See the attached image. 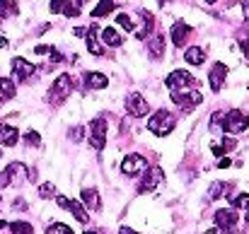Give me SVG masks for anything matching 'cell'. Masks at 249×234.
<instances>
[{
  "label": "cell",
  "instance_id": "5b68a950",
  "mask_svg": "<svg viewBox=\"0 0 249 234\" xmlns=\"http://www.w3.org/2000/svg\"><path fill=\"white\" fill-rule=\"evenodd\" d=\"M237 213H235V208H220L218 213H215V225H218V230L225 234H237Z\"/></svg>",
  "mask_w": 249,
  "mask_h": 234
},
{
  "label": "cell",
  "instance_id": "ab89813d",
  "mask_svg": "<svg viewBox=\"0 0 249 234\" xmlns=\"http://www.w3.org/2000/svg\"><path fill=\"white\" fill-rule=\"evenodd\" d=\"M119 232H121V234H138V232H133V230H128V227H121Z\"/></svg>",
  "mask_w": 249,
  "mask_h": 234
},
{
  "label": "cell",
  "instance_id": "5bb4252c",
  "mask_svg": "<svg viewBox=\"0 0 249 234\" xmlns=\"http://www.w3.org/2000/svg\"><path fill=\"white\" fill-rule=\"evenodd\" d=\"M225 78H228V68L223 63H215L211 68V75H208V82H211V89L213 92H220L223 84H225Z\"/></svg>",
  "mask_w": 249,
  "mask_h": 234
},
{
  "label": "cell",
  "instance_id": "8992f818",
  "mask_svg": "<svg viewBox=\"0 0 249 234\" xmlns=\"http://www.w3.org/2000/svg\"><path fill=\"white\" fill-rule=\"evenodd\" d=\"M126 111H128L133 118H143V116H148L150 104L145 101V97H143L141 92H131V94L126 97Z\"/></svg>",
  "mask_w": 249,
  "mask_h": 234
},
{
  "label": "cell",
  "instance_id": "7402d4cb",
  "mask_svg": "<svg viewBox=\"0 0 249 234\" xmlns=\"http://www.w3.org/2000/svg\"><path fill=\"white\" fill-rule=\"evenodd\" d=\"M83 203H85V208H89V210H99L102 208L99 193L94 188H83Z\"/></svg>",
  "mask_w": 249,
  "mask_h": 234
},
{
  "label": "cell",
  "instance_id": "44dd1931",
  "mask_svg": "<svg viewBox=\"0 0 249 234\" xmlns=\"http://www.w3.org/2000/svg\"><path fill=\"white\" fill-rule=\"evenodd\" d=\"M85 84L87 89H104L109 84V78L102 73H85Z\"/></svg>",
  "mask_w": 249,
  "mask_h": 234
},
{
  "label": "cell",
  "instance_id": "f546056e",
  "mask_svg": "<svg viewBox=\"0 0 249 234\" xmlns=\"http://www.w3.org/2000/svg\"><path fill=\"white\" fill-rule=\"evenodd\" d=\"M46 234H75V232L68 225H63V222H53V225L46 227Z\"/></svg>",
  "mask_w": 249,
  "mask_h": 234
},
{
  "label": "cell",
  "instance_id": "4316f807",
  "mask_svg": "<svg viewBox=\"0 0 249 234\" xmlns=\"http://www.w3.org/2000/svg\"><path fill=\"white\" fill-rule=\"evenodd\" d=\"M83 5H85V0H68L66 7H63V15L66 17H78L80 10H83Z\"/></svg>",
  "mask_w": 249,
  "mask_h": 234
},
{
  "label": "cell",
  "instance_id": "cb8c5ba5",
  "mask_svg": "<svg viewBox=\"0 0 249 234\" xmlns=\"http://www.w3.org/2000/svg\"><path fill=\"white\" fill-rule=\"evenodd\" d=\"M228 193H230V184L215 181V184L211 186V191H208V198H211V201H218L220 196H228Z\"/></svg>",
  "mask_w": 249,
  "mask_h": 234
},
{
  "label": "cell",
  "instance_id": "603a6c76",
  "mask_svg": "<svg viewBox=\"0 0 249 234\" xmlns=\"http://www.w3.org/2000/svg\"><path fill=\"white\" fill-rule=\"evenodd\" d=\"M15 97V82L10 78H0V104Z\"/></svg>",
  "mask_w": 249,
  "mask_h": 234
},
{
  "label": "cell",
  "instance_id": "7a4b0ae2",
  "mask_svg": "<svg viewBox=\"0 0 249 234\" xmlns=\"http://www.w3.org/2000/svg\"><path fill=\"white\" fill-rule=\"evenodd\" d=\"M174 123H177V118H174V114H169V111H158V114H153L150 116V121H148V128L155 133V135H167V133H172L174 131Z\"/></svg>",
  "mask_w": 249,
  "mask_h": 234
},
{
  "label": "cell",
  "instance_id": "f6af8a7d",
  "mask_svg": "<svg viewBox=\"0 0 249 234\" xmlns=\"http://www.w3.org/2000/svg\"><path fill=\"white\" fill-rule=\"evenodd\" d=\"M213 2H218V0H206V5H213Z\"/></svg>",
  "mask_w": 249,
  "mask_h": 234
},
{
  "label": "cell",
  "instance_id": "2e32d148",
  "mask_svg": "<svg viewBox=\"0 0 249 234\" xmlns=\"http://www.w3.org/2000/svg\"><path fill=\"white\" fill-rule=\"evenodd\" d=\"M17 140H19V131L15 126H10V123H0V145L15 148Z\"/></svg>",
  "mask_w": 249,
  "mask_h": 234
},
{
  "label": "cell",
  "instance_id": "ffe728a7",
  "mask_svg": "<svg viewBox=\"0 0 249 234\" xmlns=\"http://www.w3.org/2000/svg\"><path fill=\"white\" fill-rule=\"evenodd\" d=\"M85 41H87V51H89V53H94V56H102V53H104L102 44L97 41V29H94V27H89V29L85 32Z\"/></svg>",
  "mask_w": 249,
  "mask_h": 234
},
{
  "label": "cell",
  "instance_id": "9a60e30c",
  "mask_svg": "<svg viewBox=\"0 0 249 234\" xmlns=\"http://www.w3.org/2000/svg\"><path fill=\"white\" fill-rule=\"evenodd\" d=\"M189 34H191V27H189L186 22H177V24L172 27V32H169V39H172L174 46H184L186 39H189Z\"/></svg>",
  "mask_w": 249,
  "mask_h": 234
},
{
  "label": "cell",
  "instance_id": "6da1fadb",
  "mask_svg": "<svg viewBox=\"0 0 249 234\" xmlns=\"http://www.w3.org/2000/svg\"><path fill=\"white\" fill-rule=\"evenodd\" d=\"M223 131L225 133H232V135H237V133H245L249 126V116L245 111H240V109H232V111H228V114H223Z\"/></svg>",
  "mask_w": 249,
  "mask_h": 234
},
{
  "label": "cell",
  "instance_id": "52a82bcc",
  "mask_svg": "<svg viewBox=\"0 0 249 234\" xmlns=\"http://www.w3.org/2000/svg\"><path fill=\"white\" fill-rule=\"evenodd\" d=\"M89 145L94 150H104L107 145V121L104 118H94L89 123Z\"/></svg>",
  "mask_w": 249,
  "mask_h": 234
},
{
  "label": "cell",
  "instance_id": "8d00e7d4",
  "mask_svg": "<svg viewBox=\"0 0 249 234\" xmlns=\"http://www.w3.org/2000/svg\"><path fill=\"white\" fill-rule=\"evenodd\" d=\"M12 208H15V210H27V203H24L22 198H17V203H15Z\"/></svg>",
  "mask_w": 249,
  "mask_h": 234
},
{
  "label": "cell",
  "instance_id": "b9f144b4",
  "mask_svg": "<svg viewBox=\"0 0 249 234\" xmlns=\"http://www.w3.org/2000/svg\"><path fill=\"white\" fill-rule=\"evenodd\" d=\"M7 46V39H0V49H5Z\"/></svg>",
  "mask_w": 249,
  "mask_h": 234
},
{
  "label": "cell",
  "instance_id": "c3c4849f",
  "mask_svg": "<svg viewBox=\"0 0 249 234\" xmlns=\"http://www.w3.org/2000/svg\"><path fill=\"white\" fill-rule=\"evenodd\" d=\"M0 157H2V150H0Z\"/></svg>",
  "mask_w": 249,
  "mask_h": 234
},
{
  "label": "cell",
  "instance_id": "d6a6232c",
  "mask_svg": "<svg viewBox=\"0 0 249 234\" xmlns=\"http://www.w3.org/2000/svg\"><path fill=\"white\" fill-rule=\"evenodd\" d=\"M53 193H56V186H53L51 181H49V184H41V186H39V196H41V198H51Z\"/></svg>",
  "mask_w": 249,
  "mask_h": 234
},
{
  "label": "cell",
  "instance_id": "836d02e7",
  "mask_svg": "<svg viewBox=\"0 0 249 234\" xmlns=\"http://www.w3.org/2000/svg\"><path fill=\"white\" fill-rule=\"evenodd\" d=\"M232 208H249V193H240L235 201H232Z\"/></svg>",
  "mask_w": 249,
  "mask_h": 234
},
{
  "label": "cell",
  "instance_id": "f1b7e54d",
  "mask_svg": "<svg viewBox=\"0 0 249 234\" xmlns=\"http://www.w3.org/2000/svg\"><path fill=\"white\" fill-rule=\"evenodd\" d=\"M232 148H235V140L225 138V140H223V145H213L211 150H213V155H215V157H220V155H225V152H230Z\"/></svg>",
  "mask_w": 249,
  "mask_h": 234
},
{
  "label": "cell",
  "instance_id": "e575fe53",
  "mask_svg": "<svg viewBox=\"0 0 249 234\" xmlns=\"http://www.w3.org/2000/svg\"><path fill=\"white\" fill-rule=\"evenodd\" d=\"M66 2H68V0H51V5H49V10H51L53 15H58V12H63V7H66Z\"/></svg>",
  "mask_w": 249,
  "mask_h": 234
},
{
  "label": "cell",
  "instance_id": "60d3db41",
  "mask_svg": "<svg viewBox=\"0 0 249 234\" xmlns=\"http://www.w3.org/2000/svg\"><path fill=\"white\" fill-rule=\"evenodd\" d=\"M167 2H172V0H158V5H160V7H165Z\"/></svg>",
  "mask_w": 249,
  "mask_h": 234
},
{
  "label": "cell",
  "instance_id": "74e56055",
  "mask_svg": "<svg viewBox=\"0 0 249 234\" xmlns=\"http://www.w3.org/2000/svg\"><path fill=\"white\" fill-rule=\"evenodd\" d=\"M230 164H232V162H230V159H228V157H225V159H220V162H218V167H220V169H228V167H230Z\"/></svg>",
  "mask_w": 249,
  "mask_h": 234
},
{
  "label": "cell",
  "instance_id": "7dc6e473",
  "mask_svg": "<svg viewBox=\"0 0 249 234\" xmlns=\"http://www.w3.org/2000/svg\"><path fill=\"white\" fill-rule=\"evenodd\" d=\"M242 5H247V7H249V0H242Z\"/></svg>",
  "mask_w": 249,
  "mask_h": 234
},
{
  "label": "cell",
  "instance_id": "484cf974",
  "mask_svg": "<svg viewBox=\"0 0 249 234\" xmlns=\"http://www.w3.org/2000/svg\"><path fill=\"white\" fill-rule=\"evenodd\" d=\"M17 12H19V7H17L15 0H0V19L2 17H15Z\"/></svg>",
  "mask_w": 249,
  "mask_h": 234
},
{
  "label": "cell",
  "instance_id": "ee69618b",
  "mask_svg": "<svg viewBox=\"0 0 249 234\" xmlns=\"http://www.w3.org/2000/svg\"><path fill=\"white\" fill-rule=\"evenodd\" d=\"M245 222L249 225V208H247V215H245Z\"/></svg>",
  "mask_w": 249,
  "mask_h": 234
},
{
  "label": "cell",
  "instance_id": "d590c367",
  "mask_svg": "<svg viewBox=\"0 0 249 234\" xmlns=\"http://www.w3.org/2000/svg\"><path fill=\"white\" fill-rule=\"evenodd\" d=\"M83 135H85L83 126H75V128L71 131V140H75V143H78V140H83Z\"/></svg>",
  "mask_w": 249,
  "mask_h": 234
},
{
  "label": "cell",
  "instance_id": "ba28073f",
  "mask_svg": "<svg viewBox=\"0 0 249 234\" xmlns=\"http://www.w3.org/2000/svg\"><path fill=\"white\" fill-rule=\"evenodd\" d=\"M162 179H165V171H162L160 167H148V169H145V174H143V181H141L138 191H141V193L155 191V188L162 184Z\"/></svg>",
  "mask_w": 249,
  "mask_h": 234
},
{
  "label": "cell",
  "instance_id": "1f68e13d",
  "mask_svg": "<svg viewBox=\"0 0 249 234\" xmlns=\"http://www.w3.org/2000/svg\"><path fill=\"white\" fill-rule=\"evenodd\" d=\"M116 22H119L126 32H133V17H128V15H116Z\"/></svg>",
  "mask_w": 249,
  "mask_h": 234
},
{
  "label": "cell",
  "instance_id": "83f0119b",
  "mask_svg": "<svg viewBox=\"0 0 249 234\" xmlns=\"http://www.w3.org/2000/svg\"><path fill=\"white\" fill-rule=\"evenodd\" d=\"M7 227H10L12 234H34V227H32L29 222H24V220H17V222H12V225H7Z\"/></svg>",
  "mask_w": 249,
  "mask_h": 234
},
{
  "label": "cell",
  "instance_id": "7c38bea8",
  "mask_svg": "<svg viewBox=\"0 0 249 234\" xmlns=\"http://www.w3.org/2000/svg\"><path fill=\"white\" fill-rule=\"evenodd\" d=\"M36 73V68L29 63V61H24V58H12V75H15V80L17 82H24V80H29L32 75Z\"/></svg>",
  "mask_w": 249,
  "mask_h": 234
},
{
  "label": "cell",
  "instance_id": "d4e9b609",
  "mask_svg": "<svg viewBox=\"0 0 249 234\" xmlns=\"http://www.w3.org/2000/svg\"><path fill=\"white\" fill-rule=\"evenodd\" d=\"M114 7H116V2H114V0H99V5L92 10V17H104V15L114 12Z\"/></svg>",
  "mask_w": 249,
  "mask_h": 234
},
{
  "label": "cell",
  "instance_id": "ac0fdd59",
  "mask_svg": "<svg viewBox=\"0 0 249 234\" xmlns=\"http://www.w3.org/2000/svg\"><path fill=\"white\" fill-rule=\"evenodd\" d=\"M184 58H186L189 66H203L206 63V51L201 46H189L186 53H184Z\"/></svg>",
  "mask_w": 249,
  "mask_h": 234
},
{
  "label": "cell",
  "instance_id": "3957f363",
  "mask_svg": "<svg viewBox=\"0 0 249 234\" xmlns=\"http://www.w3.org/2000/svg\"><path fill=\"white\" fill-rule=\"evenodd\" d=\"M71 92H73V78H71L68 73H63V75H58L56 82H53V87H51V92H49V101H51V104H61L63 99L71 97Z\"/></svg>",
  "mask_w": 249,
  "mask_h": 234
},
{
  "label": "cell",
  "instance_id": "9c48e42d",
  "mask_svg": "<svg viewBox=\"0 0 249 234\" xmlns=\"http://www.w3.org/2000/svg\"><path fill=\"white\" fill-rule=\"evenodd\" d=\"M56 203H58V205H61L63 210H68V213H73L78 222H83V225H87V220H89V215H87V210H85L83 205H80V201H73V198H66V196H58V198H56Z\"/></svg>",
  "mask_w": 249,
  "mask_h": 234
},
{
  "label": "cell",
  "instance_id": "e0dca14e",
  "mask_svg": "<svg viewBox=\"0 0 249 234\" xmlns=\"http://www.w3.org/2000/svg\"><path fill=\"white\" fill-rule=\"evenodd\" d=\"M148 53H150V58H155V61L162 58V53H165V36H162V34H153V36L148 39Z\"/></svg>",
  "mask_w": 249,
  "mask_h": 234
},
{
  "label": "cell",
  "instance_id": "7bdbcfd3",
  "mask_svg": "<svg viewBox=\"0 0 249 234\" xmlns=\"http://www.w3.org/2000/svg\"><path fill=\"white\" fill-rule=\"evenodd\" d=\"M206 234H223V232H220V230L215 227V230H211V232H206Z\"/></svg>",
  "mask_w": 249,
  "mask_h": 234
},
{
  "label": "cell",
  "instance_id": "d6986e66",
  "mask_svg": "<svg viewBox=\"0 0 249 234\" xmlns=\"http://www.w3.org/2000/svg\"><path fill=\"white\" fill-rule=\"evenodd\" d=\"M102 41H104L107 46L116 49V46H121V44H124V36H121L114 27H104V29H102Z\"/></svg>",
  "mask_w": 249,
  "mask_h": 234
},
{
  "label": "cell",
  "instance_id": "bcb514c9",
  "mask_svg": "<svg viewBox=\"0 0 249 234\" xmlns=\"http://www.w3.org/2000/svg\"><path fill=\"white\" fill-rule=\"evenodd\" d=\"M85 234H99V232H92V230H85Z\"/></svg>",
  "mask_w": 249,
  "mask_h": 234
},
{
  "label": "cell",
  "instance_id": "277c9868",
  "mask_svg": "<svg viewBox=\"0 0 249 234\" xmlns=\"http://www.w3.org/2000/svg\"><path fill=\"white\" fill-rule=\"evenodd\" d=\"M172 101H174L179 109L191 111L194 106H198V104L203 101V94H201L198 89H177V92H172Z\"/></svg>",
  "mask_w": 249,
  "mask_h": 234
},
{
  "label": "cell",
  "instance_id": "30bf717a",
  "mask_svg": "<svg viewBox=\"0 0 249 234\" xmlns=\"http://www.w3.org/2000/svg\"><path fill=\"white\" fill-rule=\"evenodd\" d=\"M191 84H196V80L191 78L186 70H174L167 75V87L169 92H177V89H189Z\"/></svg>",
  "mask_w": 249,
  "mask_h": 234
},
{
  "label": "cell",
  "instance_id": "4dcf8cb0",
  "mask_svg": "<svg viewBox=\"0 0 249 234\" xmlns=\"http://www.w3.org/2000/svg\"><path fill=\"white\" fill-rule=\"evenodd\" d=\"M24 143L32 145V148H39V145H41V138H39L36 131H27V133H24Z\"/></svg>",
  "mask_w": 249,
  "mask_h": 234
},
{
  "label": "cell",
  "instance_id": "f35d334b",
  "mask_svg": "<svg viewBox=\"0 0 249 234\" xmlns=\"http://www.w3.org/2000/svg\"><path fill=\"white\" fill-rule=\"evenodd\" d=\"M242 51H245V56L249 58V36L245 39V41H242Z\"/></svg>",
  "mask_w": 249,
  "mask_h": 234
},
{
  "label": "cell",
  "instance_id": "8fae6325",
  "mask_svg": "<svg viewBox=\"0 0 249 234\" xmlns=\"http://www.w3.org/2000/svg\"><path fill=\"white\" fill-rule=\"evenodd\" d=\"M145 169H148V159L143 155H128L124 159V164H121V171L126 176H136V174H141Z\"/></svg>",
  "mask_w": 249,
  "mask_h": 234
},
{
  "label": "cell",
  "instance_id": "4fadbf2b",
  "mask_svg": "<svg viewBox=\"0 0 249 234\" xmlns=\"http://www.w3.org/2000/svg\"><path fill=\"white\" fill-rule=\"evenodd\" d=\"M136 17L141 19V24H138V27H133V34H136V39H145V36L153 32V24H155L153 12H148V10H138V15H136Z\"/></svg>",
  "mask_w": 249,
  "mask_h": 234
}]
</instances>
